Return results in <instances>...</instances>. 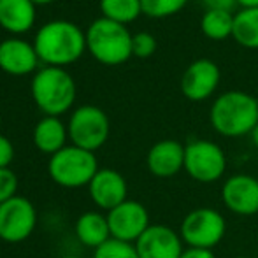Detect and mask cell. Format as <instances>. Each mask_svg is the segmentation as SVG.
Listing matches in <instances>:
<instances>
[{"mask_svg":"<svg viewBox=\"0 0 258 258\" xmlns=\"http://www.w3.org/2000/svg\"><path fill=\"white\" fill-rule=\"evenodd\" d=\"M86 188L93 204L105 213L128 201L126 179L121 172L114 169H99V172L93 176Z\"/></svg>","mask_w":258,"mask_h":258,"instance_id":"cell-14","label":"cell"},{"mask_svg":"<svg viewBox=\"0 0 258 258\" xmlns=\"http://www.w3.org/2000/svg\"><path fill=\"white\" fill-rule=\"evenodd\" d=\"M228 160L223 148L209 139H195L184 144V170L197 183H216L227 172Z\"/></svg>","mask_w":258,"mask_h":258,"instance_id":"cell-7","label":"cell"},{"mask_svg":"<svg viewBox=\"0 0 258 258\" xmlns=\"http://www.w3.org/2000/svg\"><path fill=\"white\" fill-rule=\"evenodd\" d=\"M37 227V209L27 197H13L0 204V239L9 244L23 242Z\"/></svg>","mask_w":258,"mask_h":258,"instance_id":"cell-9","label":"cell"},{"mask_svg":"<svg viewBox=\"0 0 258 258\" xmlns=\"http://www.w3.org/2000/svg\"><path fill=\"white\" fill-rule=\"evenodd\" d=\"M232 39L246 49H258V7L239 9L234 14Z\"/></svg>","mask_w":258,"mask_h":258,"instance_id":"cell-20","label":"cell"},{"mask_svg":"<svg viewBox=\"0 0 258 258\" xmlns=\"http://www.w3.org/2000/svg\"><path fill=\"white\" fill-rule=\"evenodd\" d=\"M86 34V49L97 61L104 65H121L132 56V37L126 25L107 18H99L90 23Z\"/></svg>","mask_w":258,"mask_h":258,"instance_id":"cell-3","label":"cell"},{"mask_svg":"<svg viewBox=\"0 0 258 258\" xmlns=\"http://www.w3.org/2000/svg\"><path fill=\"white\" fill-rule=\"evenodd\" d=\"M221 81V72L216 61L209 58H199L184 69L179 88L184 99L191 102H202L214 95Z\"/></svg>","mask_w":258,"mask_h":258,"instance_id":"cell-11","label":"cell"},{"mask_svg":"<svg viewBox=\"0 0 258 258\" xmlns=\"http://www.w3.org/2000/svg\"><path fill=\"white\" fill-rule=\"evenodd\" d=\"M209 123L214 132L237 139L249 136L258 123L256 97L241 90H228L214 99L209 109Z\"/></svg>","mask_w":258,"mask_h":258,"instance_id":"cell-2","label":"cell"},{"mask_svg":"<svg viewBox=\"0 0 258 258\" xmlns=\"http://www.w3.org/2000/svg\"><path fill=\"white\" fill-rule=\"evenodd\" d=\"M139 258H181L184 242L179 232L172 230L169 225H150L146 232L136 242Z\"/></svg>","mask_w":258,"mask_h":258,"instance_id":"cell-13","label":"cell"},{"mask_svg":"<svg viewBox=\"0 0 258 258\" xmlns=\"http://www.w3.org/2000/svg\"><path fill=\"white\" fill-rule=\"evenodd\" d=\"M234 258H251V256H234Z\"/></svg>","mask_w":258,"mask_h":258,"instance_id":"cell-34","label":"cell"},{"mask_svg":"<svg viewBox=\"0 0 258 258\" xmlns=\"http://www.w3.org/2000/svg\"><path fill=\"white\" fill-rule=\"evenodd\" d=\"M201 2L206 11H230L232 13V9L237 6L235 0H201Z\"/></svg>","mask_w":258,"mask_h":258,"instance_id":"cell-28","label":"cell"},{"mask_svg":"<svg viewBox=\"0 0 258 258\" xmlns=\"http://www.w3.org/2000/svg\"><path fill=\"white\" fill-rule=\"evenodd\" d=\"M99 169L95 153L72 144H67L61 151L54 153L48 162V174L53 183L69 190L88 186Z\"/></svg>","mask_w":258,"mask_h":258,"instance_id":"cell-5","label":"cell"},{"mask_svg":"<svg viewBox=\"0 0 258 258\" xmlns=\"http://www.w3.org/2000/svg\"><path fill=\"white\" fill-rule=\"evenodd\" d=\"M32 2H34L35 6H48V4H51L53 0H32Z\"/></svg>","mask_w":258,"mask_h":258,"instance_id":"cell-32","label":"cell"},{"mask_svg":"<svg viewBox=\"0 0 258 258\" xmlns=\"http://www.w3.org/2000/svg\"><path fill=\"white\" fill-rule=\"evenodd\" d=\"M256 104H258V99H256Z\"/></svg>","mask_w":258,"mask_h":258,"instance_id":"cell-35","label":"cell"},{"mask_svg":"<svg viewBox=\"0 0 258 258\" xmlns=\"http://www.w3.org/2000/svg\"><path fill=\"white\" fill-rule=\"evenodd\" d=\"M92 258H139V255H137L136 244L111 237L107 242H104L100 248L93 251Z\"/></svg>","mask_w":258,"mask_h":258,"instance_id":"cell-24","label":"cell"},{"mask_svg":"<svg viewBox=\"0 0 258 258\" xmlns=\"http://www.w3.org/2000/svg\"><path fill=\"white\" fill-rule=\"evenodd\" d=\"M256 258H258V256H256Z\"/></svg>","mask_w":258,"mask_h":258,"instance_id":"cell-36","label":"cell"},{"mask_svg":"<svg viewBox=\"0 0 258 258\" xmlns=\"http://www.w3.org/2000/svg\"><path fill=\"white\" fill-rule=\"evenodd\" d=\"M249 137H251V141H253V144L258 148V123H256V126L251 130V134H249Z\"/></svg>","mask_w":258,"mask_h":258,"instance_id":"cell-31","label":"cell"},{"mask_svg":"<svg viewBox=\"0 0 258 258\" xmlns=\"http://www.w3.org/2000/svg\"><path fill=\"white\" fill-rule=\"evenodd\" d=\"M32 139H34V146L41 153L53 156L54 153H58V151H61L67 146L69 130L60 118H56V116H44L34 126Z\"/></svg>","mask_w":258,"mask_h":258,"instance_id":"cell-17","label":"cell"},{"mask_svg":"<svg viewBox=\"0 0 258 258\" xmlns=\"http://www.w3.org/2000/svg\"><path fill=\"white\" fill-rule=\"evenodd\" d=\"M100 11L102 18L128 25L143 14V6L141 0H100Z\"/></svg>","mask_w":258,"mask_h":258,"instance_id":"cell-22","label":"cell"},{"mask_svg":"<svg viewBox=\"0 0 258 258\" xmlns=\"http://www.w3.org/2000/svg\"><path fill=\"white\" fill-rule=\"evenodd\" d=\"M201 30L211 41H225L232 37L234 14L230 11H206L201 18Z\"/></svg>","mask_w":258,"mask_h":258,"instance_id":"cell-21","label":"cell"},{"mask_svg":"<svg viewBox=\"0 0 258 258\" xmlns=\"http://www.w3.org/2000/svg\"><path fill=\"white\" fill-rule=\"evenodd\" d=\"M67 130L72 146L95 153L107 143L111 123H109L107 114L100 107L81 105L71 114Z\"/></svg>","mask_w":258,"mask_h":258,"instance_id":"cell-8","label":"cell"},{"mask_svg":"<svg viewBox=\"0 0 258 258\" xmlns=\"http://www.w3.org/2000/svg\"><path fill=\"white\" fill-rule=\"evenodd\" d=\"M227 234V220L213 207H197L183 218L179 235L188 248L213 249Z\"/></svg>","mask_w":258,"mask_h":258,"instance_id":"cell-6","label":"cell"},{"mask_svg":"<svg viewBox=\"0 0 258 258\" xmlns=\"http://www.w3.org/2000/svg\"><path fill=\"white\" fill-rule=\"evenodd\" d=\"M181 258H216L213 253V249H204V248H184Z\"/></svg>","mask_w":258,"mask_h":258,"instance_id":"cell-29","label":"cell"},{"mask_svg":"<svg viewBox=\"0 0 258 258\" xmlns=\"http://www.w3.org/2000/svg\"><path fill=\"white\" fill-rule=\"evenodd\" d=\"M74 232L83 246L92 248L95 251L97 248H100L104 242L111 239L107 214H102L99 211H86L76 220Z\"/></svg>","mask_w":258,"mask_h":258,"instance_id":"cell-18","label":"cell"},{"mask_svg":"<svg viewBox=\"0 0 258 258\" xmlns=\"http://www.w3.org/2000/svg\"><path fill=\"white\" fill-rule=\"evenodd\" d=\"M35 23L32 0H0V27L11 34H25Z\"/></svg>","mask_w":258,"mask_h":258,"instance_id":"cell-19","label":"cell"},{"mask_svg":"<svg viewBox=\"0 0 258 258\" xmlns=\"http://www.w3.org/2000/svg\"><path fill=\"white\" fill-rule=\"evenodd\" d=\"M34 48L39 60L49 67H63L85 53L86 34L72 21L54 20L39 28Z\"/></svg>","mask_w":258,"mask_h":258,"instance_id":"cell-1","label":"cell"},{"mask_svg":"<svg viewBox=\"0 0 258 258\" xmlns=\"http://www.w3.org/2000/svg\"><path fill=\"white\" fill-rule=\"evenodd\" d=\"M221 202L237 216L258 213V179L249 174H234L221 186Z\"/></svg>","mask_w":258,"mask_h":258,"instance_id":"cell-12","label":"cell"},{"mask_svg":"<svg viewBox=\"0 0 258 258\" xmlns=\"http://www.w3.org/2000/svg\"><path fill=\"white\" fill-rule=\"evenodd\" d=\"M241 9H248V7H258V0H235Z\"/></svg>","mask_w":258,"mask_h":258,"instance_id":"cell-30","label":"cell"},{"mask_svg":"<svg viewBox=\"0 0 258 258\" xmlns=\"http://www.w3.org/2000/svg\"><path fill=\"white\" fill-rule=\"evenodd\" d=\"M18 186H20V181H18L16 174L11 170V167L9 169H0V204L16 197Z\"/></svg>","mask_w":258,"mask_h":258,"instance_id":"cell-26","label":"cell"},{"mask_svg":"<svg viewBox=\"0 0 258 258\" xmlns=\"http://www.w3.org/2000/svg\"><path fill=\"white\" fill-rule=\"evenodd\" d=\"M60 258H81V256H78V255H65V256H60Z\"/></svg>","mask_w":258,"mask_h":258,"instance_id":"cell-33","label":"cell"},{"mask_svg":"<svg viewBox=\"0 0 258 258\" xmlns=\"http://www.w3.org/2000/svg\"><path fill=\"white\" fill-rule=\"evenodd\" d=\"M32 99L46 116H60L76 100V83L61 67H44L32 79Z\"/></svg>","mask_w":258,"mask_h":258,"instance_id":"cell-4","label":"cell"},{"mask_svg":"<svg viewBox=\"0 0 258 258\" xmlns=\"http://www.w3.org/2000/svg\"><path fill=\"white\" fill-rule=\"evenodd\" d=\"M148 170L155 177L169 179L184 170V144L176 139H163L150 148L146 156Z\"/></svg>","mask_w":258,"mask_h":258,"instance_id":"cell-15","label":"cell"},{"mask_svg":"<svg viewBox=\"0 0 258 258\" xmlns=\"http://www.w3.org/2000/svg\"><path fill=\"white\" fill-rule=\"evenodd\" d=\"M186 4L188 0H141L143 14H146L148 18H155V20H162V18L181 13L186 7Z\"/></svg>","mask_w":258,"mask_h":258,"instance_id":"cell-23","label":"cell"},{"mask_svg":"<svg viewBox=\"0 0 258 258\" xmlns=\"http://www.w3.org/2000/svg\"><path fill=\"white\" fill-rule=\"evenodd\" d=\"M158 42H156L155 35L150 32H137L132 37V56L137 58H150L153 56Z\"/></svg>","mask_w":258,"mask_h":258,"instance_id":"cell-25","label":"cell"},{"mask_svg":"<svg viewBox=\"0 0 258 258\" xmlns=\"http://www.w3.org/2000/svg\"><path fill=\"white\" fill-rule=\"evenodd\" d=\"M39 56L34 44L23 39H6L0 42V69L11 76H25L37 69Z\"/></svg>","mask_w":258,"mask_h":258,"instance_id":"cell-16","label":"cell"},{"mask_svg":"<svg viewBox=\"0 0 258 258\" xmlns=\"http://www.w3.org/2000/svg\"><path fill=\"white\" fill-rule=\"evenodd\" d=\"M111 237L123 242L136 244L139 237L150 228V213L141 202L125 201L107 213Z\"/></svg>","mask_w":258,"mask_h":258,"instance_id":"cell-10","label":"cell"},{"mask_svg":"<svg viewBox=\"0 0 258 258\" xmlns=\"http://www.w3.org/2000/svg\"><path fill=\"white\" fill-rule=\"evenodd\" d=\"M14 160V146L6 136L0 134V169H9Z\"/></svg>","mask_w":258,"mask_h":258,"instance_id":"cell-27","label":"cell"}]
</instances>
